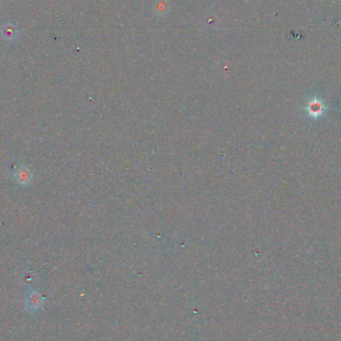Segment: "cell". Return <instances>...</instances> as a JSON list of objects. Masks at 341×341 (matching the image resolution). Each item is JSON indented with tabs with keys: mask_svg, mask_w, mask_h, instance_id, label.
Wrapping results in <instances>:
<instances>
[{
	"mask_svg": "<svg viewBox=\"0 0 341 341\" xmlns=\"http://www.w3.org/2000/svg\"><path fill=\"white\" fill-rule=\"evenodd\" d=\"M304 111L307 114L308 117L313 118V119H318L322 117L326 112V106L321 99L314 97L308 100V102L306 103L304 107Z\"/></svg>",
	"mask_w": 341,
	"mask_h": 341,
	"instance_id": "obj_1",
	"label": "cell"
},
{
	"mask_svg": "<svg viewBox=\"0 0 341 341\" xmlns=\"http://www.w3.org/2000/svg\"><path fill=\"white\" fill-rule=\"evenodd\" d=\"M15 180L21 186H27L32 180V173L29 168L21 166L15 173Z\"/></svg>",
	"mask_w": 341,
	"mask_h": 341,
	"instance_id": "obj_2",
	"label": "cell"
},
{
	"mask_svg": "<svg viewBox=\"0 0 341 341\" xmlns=\"http://www.w3.org/2000/svg\"><path fill=\"white\" fill-rule=\"evenodd\" d=\"M169 8V5H168V2L166 0H160L157 4H156V7H155V10L158 14L160 15H163L167 12Z\"/></svg>",
	"mask_w": 341,
	"mask_h": 341,
	"instance_id": "obj_3",
	"label": "cell"
}]
</instances>
